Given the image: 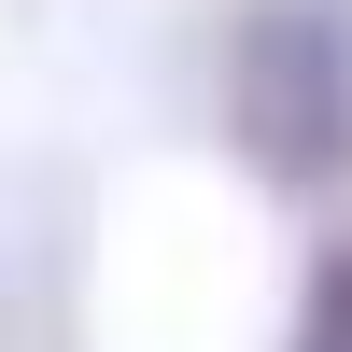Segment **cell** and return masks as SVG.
<instances>
[{
	"mask_svg": "<svg viewBox=\"0 0 352 352\" xmlns=\"http://www.w3.org/2000/svg\"><path fill=\"white\" fill-rule=\"evenodd\" d=\"M226 141L282 197H324L352 169V14L338 0H254L226 28Z\"/></svg>",
	"mask_w": 352,
	"mask_h": 352,
	"instance_id": "cell-1",
	"label": "cell"
},
{
	"mask_svg": "<svg viewBox=\"0 0 352 352\" xmlns=\"http://www.w3.org/2000/svg\"><path fill=\"white\" fill-rule=\"evenodd\" d=\"M296 352H352V240L310 254V296H296Z\"/></svg>",
	"mask_w": 352,
	"mask_h": 352,
	"instance_id": "cell-2",
	"label": "cell"
}]
</instances>
